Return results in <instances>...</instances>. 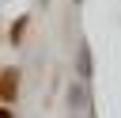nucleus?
Returning a JSON list of instances; mask_svg holds the SVG:
<instances>
[{
  "instance_id": "39448f33",
  "label": "nucleus",
  "mask_w": 121,
  "mask_h": 118,
  "mask_svg": "<svg viewBox=\"0 0 121 118\" xmlns=\"http://www.w3.org/2000/svg\"><path fill=\"white\" fill-rule=\"evenodd\" d=\"M0 118H11V110H8V107H0Z\"/></svg>"
},
{
  "instance_id": "7ed1b4c3",
  "label": "nucleus",
  "mask_w": 121,
  "mask_h": 118,
  "mask_svg": "<svg viewBox=\"0 0 121 118\" xmlns=\"http://www.w3.org/2000/svg\"><path fill=\"white\" fill-rule=\"evenodd\" d=\"M26 23H30V19L23 15V19H19L15 27H11V42H23V34H26Z\"/></svg>"
},
{
  "instance_id": "f257e3e1",
  "label": "nucleus",
  "mask_w": 121,
  "mask_h": 118,
  "mask_svg": "<svg viewBox=\"0 0 121 118\" xmlns=\"http://www.w3.org/2000/svg\"><path fill=\"white\" fill-rule=\"evenodd\" d=\"M19 95V69H0V103H11Z\"/></svg>"
},
{
  "instance_id": "f03ea898",
  "label": "nucleus",
  "mask_w": 121,
  "mask_h": 118,
  "mask_svg": "<svg viewBox=\"0 0 121 118\" xmlns=\"http://www.w3.org/2000/svg\"><path fill=\"white\" fill-rule=\"evenodd\" d=\"M79 76H91V49H79Z\"/></svg>"
},
{
  "instance_id": "20e7f679",
  "label": "nucleus",
  "mask_w": 121,
  "mask_h": 118,
  "mask_svg": "<svg viewBox=\"0 0 121 118\" xmlns=\"http://www.w3.org/2000/svg\"><path fill=\"white\" fill-rule=\"evenodd\" d=\"M68 103H72V107H83V88H79V84H72V91H68Z\"/></svg>"
}]
</instances>
